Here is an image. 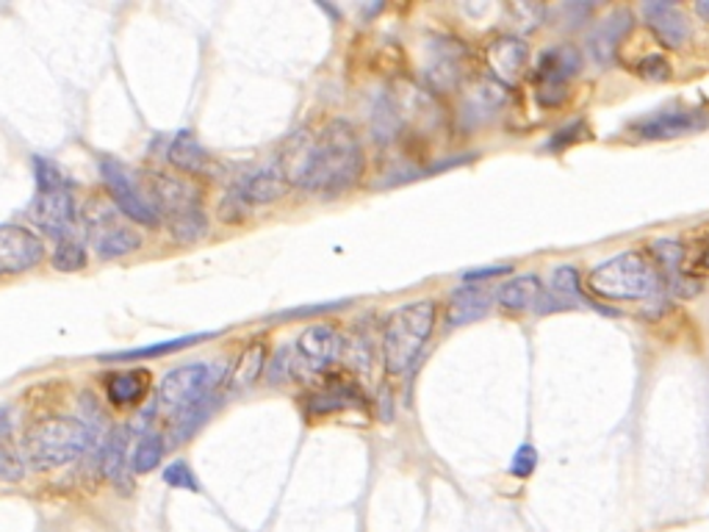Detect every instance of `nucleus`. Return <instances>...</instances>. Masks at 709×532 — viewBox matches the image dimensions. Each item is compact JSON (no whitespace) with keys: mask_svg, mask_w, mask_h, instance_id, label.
Masks as SVG:
<instances>
[{"mask_svg":"<svg viewBox=\"0 0 709 532\" xmlns=\"http://www.w3.org/2000/svg\"><path fill=\"white\" fill-rule=\"evenodd\" d=\"M263 369H266V347H263L261 342H256L241 352L239 363H236V369L231 372L233 392L250 388L258 378H263Z\"/></svg>","mask_w":709,"mask_h":532,"instance_id":"29","label":"nucleus"},{"mask_svg":"<svg viewBox=\"0 0 709 532\" xmlns=\"http://www.w3.org/2000/svg\"><path fill=\"white\" fill-rule=\"evenodd\" d=\"M45 261V242L14 222L0 225V275H20Z\"/></svg>","mask_w":709,"mask_h":532,"instance_id":"15","label":"nucleus"},{"mask_svg":"<svg viewBox=\"0 0 709 532\" xmlns=\"http://www.w3.org/2000/svg\"><path fill=\"white\" fill-rule=\"evenodd\" d=\"M540 292H544V281L538 275H515L508 283H501L499 292H496V302L505 311L521 313L535 308Z\"/></svg>","mask_w":709,"mask_h":532,"instance_id":"25","label":"nucleus"},{"mask_svg":"<svg viewBox=\"0 0 709 532\" xmlns=\"http://www.w3.org/2000/svg\"><path fill=\"white\" fill-rule=\"evenodd\" d=\"M709 128V111L704 106L673 103L666 109L648 111L630 123V134L640 141H666L679 136L701 134Z\"/></svg>","mask_w":709,"mask_h":532,"instance_id":"12","label":"nucleus"},{"mask_svg":"<svg viewBox=\"0 0 709 532\" xmlns=\"http://www.w3.org/2000/svg\"><path fill=\"white\" fill-rule=\"evenodd\" d=\"M435 317H438V308L433 300H416L394 308L386 331H383V363L391 378H399L416 363L424 344L435 331Z\"/></svg>","mask_w":709,"mask_h":532,"instance_id":"5","label":"nucleus"},{"mask_svg":"<svg viewBox=\"0 0 709 532\" xmlns=\"http://www.w3.org/2000/svg\"><path fill=\"white\" fill-rule=\"evenodd\" d=\"M632 28H635V12H632V9H615V12H610L587 34V55H590L599 67H610L612 59H615L618 45H621V39H624Z\"/></svg>","mask_w":709,"mask_h":532,"instance_id":"19","label":"nucleus"},{"mask_svg":"<svg viewBox=\"0 0 709 532\" xmlns=\"http://www.w3.org/2000/svg\"><path fill=\"white\" fill-rule=\"evenodd\" d=\"M369 397L349 374L327 372L322 374V386L311 388L302 397V410L308 419H324L333 413H349V410H366Z\"/></svg>","mask_w":709,"mask_h":532,"instance_id":"13","label":"nucleus"},{"mask_svg":"<svg viewBox=\"0 0 709 532\" xmlns=\"http://www.w3.org/2000/svg\"><path fill=\"white\" fill-rule=\"evenodd\" d=\"M166 161L175 166L177 172L184 175H209L214 170V159L206 147L197 141V136L191 131H177L170 139V147H166Z\"/></svg>","mask_w":709,"mask_h":532,"instance_id":"23","label":"nucleus"},{"mask_svg":"<svg viewBox=\"0 0 709 532\" xmlns=\"http://www.w3.org/2000/svg\"><path fill=\"white\" fill-rule=\"evenodd\" d=\"M698 267L709 272V239L704 242V250H701V256H698Z\"/></svg>","mask_w":709,"mask_h":532,"instance_id":"40","label":"nucleus"},{"mask_svg":"<svg viewBox=\"0 0 709 532\" xmlns=\"http://www.w3.org/2000/svg\"><path fill=\"white\" fill-rule=\"evenodd\" d=\"M37 195L32 200V222L50 239H70L78 225V200L75 184L59 170V164L45 156L34 159Z\"/></svg>","mask_w":709,"mask_h":532,"instance_id":"4","label":"nucleus"},{"mask_svg":"<svg viewBox=\"0 0 709 532\" xmlns=\"http://www.w3.org/2000/svg\"><path fill=\"white\" fill-rule=\"evenodd\" d=\"M286 177H283L277 161L250 166V170L233 177V184L227 186V195L220 206V216L225 222H231V225H239V222L247 220V214L252 209L281 200L286 195Z\"/></svg>","mask_w":709,"mask_h":532,"instance_id":"8","label":"nucleus"},{"mask_svg":"<svg viewBox=\"0 0 709 532\" xmlns=\"http://www.w3.org/2000/svg\"><path fill=\"white\" fill-rule=\"evenodd\" d=\"M469 73V48L458 37L435 34L424 42L422 78L433 95L458 92Z\"/></svg>","mask_w":709,"mask_h":532,"instance_id":"11","label":"nucleus"},{"mask_svg":"<svg viewBox=\"0 0 709 532\" xmlns=\"http://www.w3.org/2000/svg\"><path fill=\"white\" fill-rule=\"evenodd\" d=\"M98 170H100V177H103V186L109 189L114 209L120 211L125 220L145 227L161 225V214L159 209H156L153 197H150V191H147L139 181H136V175L123 164V161L103 156V159L98 161Z\"/></svg>","mask_w":709,"mask_h":532,"instance_id":"10","label":"nucleus"},{"mask_svg":"<svg viewBox=\"0 0 709 532\" xmlns=\"http://www.w3.org/2000/svg\"><path fill=\"white\" fill-rule=\"evenodd\" d=\"M275 161L288 186L322 197L349 191L366 170L363 141L347 120L294 134Z\"/></svg>","mask_w":709,"mask_h":532,"instance_id":"1","label":"nucleus"},{"mask_svg":"<svg viewBox=\"0 0 709 532\" xmlns=\"http://www.w3.org/2000/svg\"><path fill=\"white\" fill-rule=\"evenodd\" d=\"M580 70L582 53L574 45H551L538 55V64L532 70V81H535V86H571Z\"/></svg>","mask_w":709,"mask_h":532,"instance_id":"20","label":"nucleus"},{"mask_svg":"<svg viewBox=\"0 0 709 532\" xmlns=\"http://www.w3.org/2000/svg\"><path fill=\"white\" fill-rule=\"evenodd\" d=\"M297 378L306 374H327L344 355V338L331 324H311L291 344Z\"/></svg>","mask_w":709,"mask_h":532,"instance_id":"14","label":"nucleus"},{"mask_svg":"<svg viewBox=\"0 0 709 532\" xmlns=\"http://www.w3.org/2000/svg\"><path fill=\"white\" fill-rule=\"evenodd\" d=\"M153 374L147 369H120L105 374V397L114 408H139L153 386Z\"/></svg>","mask_w":709,"mask_h":532,"instance_id":"22","label":"nucleus"},{"mask_svg":"<svg viewBox=\"0 0 709 532\" xmlns=\"http://www.w3.org/2000/svg\"><path fill=\"white\" fill-rule=\"evenodd\" d=\"M513 272V263H494V267H477V270H469L463 272V281L465 283H480L483 286L485 281H494V277H505Z\"/></svg>","mask_w":709,"mask_h":532,"instance_id":"38","label":"nucleus"},{"mask_svg":"<svg viewBox=\"0 0 709 532\" xmlns=\"http://www.w3.org/2000/svg\"><path fill=\"white\" fill-rule=\"evenodd\" d=\"M696 12L701 14L704 20H709V3H696Z\"/></svg>","mask_w":709,"mask_h":532,"instance_id":"41","label":"nucleus"},{"mask_svg":"<svg viewBox=\"0 0 709 532\" xmlns=\"http://www.w3.org/2000/svg\"><path fill=\"white\" fill-rule=\"evenodd\" d=\"M635 75H640L643 81H651V84H662V81H668L671 78V62H668L666 55H660V53H648V55H643L640 62L635 64Z\"/></svg>","mask_w":709,"mask_h":532,"instance_id":"36","label":"nucleus"},{"mask_svg":"<svg viewBox=\"0 0 709 532\" xmlns=\"http://www.w3.org/2000/svg\"><path fill=\"white\" fill-rule=\"evenodd\" d=\"M206 338H214V333H191V336L170 338V342H159V344H147V347L125 349V352H109V355H100V361L128 363V361H145V358H161V355L181 352V349L195 347V344L206 342Z\"/></svg>","mask_w":709,"mask_h":532,"instance_id":"26","label":"nucleus"},{"mask_svg":"<svg viewBox=\"0 0 709 532\" xmlns=\"http://www.w3.org/2000/svg\"><path fill=\"white\" fill-rule=\"evenodd\" d=\"M166 455V438L156 430H147V433L139 435L136 441L134 455H130V474H147L153 471L156 466H161Z\"/></svg>","mask_w":709,"mask_h":532,"instance_id":"28","label":"nucleus"},{"mask_svg":"<svg viewBox=\"0 0 709 532\" xmlns=\"http://www.w3.org/2000/svg\"><path fill=\"white\" fill-rule=\"evenodd\" d=\"M95 430L75 417H53L23 435L25 460L34 469H62L92 447Z\"/></svg>","mask_w":709,"mask_h":532,"instance_id":"6","label":"nucleus"},{"mask_svg":"<svg viewBox=\"0 0 709 532\" xmlns=\"http://www.w3.org/2000/svg\"><path fill=\"white\" fill-rule=\"evenodd\" d=\"M490 311V294L488 288L480 286V283H465V286H458L449 297V311L447 319L449 324H469L477 322V319L488 317Z\"/></svg>","mask_w":709,"mask_h":532,"instance_id":"24","label":"nucleus"},{"mask_svg":"<svg viewBox=\"0 0 709 532\" xmlns=\"http://www.w3.org/2000/svg\"><path fill=\"white\" fill-rule=\"evenodd\" d=\"M164 483L175 491H189V494H200L202 485L200 480L195 478V471L186 460H172L164 469Z\"/></svg>","mask_w":709,"mask_h":532,"instance_id":"35","label":"nucleus"},{"mask_svg":"<svg viewBox=\"0 0 709 532\" xmlns=\"http://www.w3.org/2000/svg\"><path fill=\"white\" fill-rule=\"evenodd\" d=\"M150 197L159 209L161 222H166L181 245H191L200 236H206V211H202L200 189L191 184L189 177L166 175V172H153L150 175Z\"/></svg>","mask_w":709,"mask_h":532,"instance_id":"7","label":"nucleus"},{"mask_svg":"<svg viewBox=\"0 0 709 532\" xmlns=\"http://www.w3.org/2000/svg\"><path fill=\"white\" fill-rule=\"evenodd\" d=\"M585 139H590V125H587L585 120H574V123L557 128L555 134L546 139L544 150L546 153H565V150H571V147Z\"/></svg>","mask_w":709,"mask_h":532,"instance_id":"32","label":"nucleus"},{"mask_svg":"<svg viewBox=\"0 0 709 532\" xmlns=\"http://www.w3.org/2000/svg\"><path fill=\"white\" fill-rule=\"evenodd\" d=\"M84 231L86 242L92 247L100 261H116L141 247V236L125 220L120 211L103 197H92L84 209Z\"/></svg>","mask_w":709,"mask_h":532,"instance_id":"9","label":"nucleus"},{"mask_svg":"<svg viewBox=\"0 0 709 532\" xmlns=\"http://www.w3.org/2000/svg\"><path fill=\"white\" fill-rule=\"evenodd\" d=\"M643 23L648 25V32L655 34L657 42L668 50L685 48L691 39V20L685 17V12L676 3L668 0H648L643 3Z\"/></svg>","mask_w":709,"mask_h":532,"instance_id":"17","label":"nucleus"},{"mask_svg":"<svg viewBox=\"0 0 709 532\" xmlns=\"http://www.w3.org/2000/svg\"><path fill=\"white\" fill-rule=\"evenodd\" d=\"M125 441H128V433L125 430H114L109 435V441L98 449V469L105 480H120V474H123Z\"/></svg>","mask_w":709,"mask_h":532,"instance_id":"30","label":"nucleus"},{"mask_svg":"<svg viewBox=\"0 0 709 532\" xmlns=\"http://www.w3.org/2000/svg\"><path fill=\"white\" fill-rule=\"evenodd\" d=\"M23 478V460L14 458L3 444H0V480H20Z\"/></svg>","mask_w":709,"mask_h":532,"instance_id":"39","label":"nucleus"},{"mask_svg":"<svg viewBox=\"0 0 709 532\" xmlns=\"http://www.w3.org/2000/svg\"><path fill=\"white\" fill-rule=\"evenodd\" d=\"M508 89L494 78H480L477 84L469 86L460 95V109H458V125L463 131H477L483 125H488L499 109L505 106Z\"/></svg>","mask_w":709,"mask_h":532,"instance_id":"16","label":"nucleus"},{"mask_svg":"<svg viewBox=\"0 0 709 532\" xmlns=\"http://www.w3.org/2000/svg\"><path fill=\"white\" fill-rule=\"evenodd\" d=\"M526 59H530V48H526L524 39L519 37H496L494 42H488L485 48V64L490 70V78L499 81L505 89H513L521 81L526 70Z\"/></svg>","mask_w":709,"mask_h":532,"instance_id":"18","label":"nucleus"},{"mask_svg":"<svg viewBox=\"0 0 709 532\" xmlns=\"http://www.w3.org/2000/svg\"><path fill=\"white\" fill-rule=\"evenodd\" d=\"M86 247L80 245L75 236L70 239H59L53 247V256H50V263H53L59 272H78L86 267Z\"/></svg>","mask_w":709,"mask_h":532,"instance_id":"31","label":"nucleus"},{"mask_svg":"<svg viewBox=\"0 0 709 532\" xmlns=\"http://www.w3.org/2000/svg\"><path fill=\"white\" fill-rule=\"evenodd\" d=\"M263 378L270 386H281V383H288V380L297 378V361H294V349L291 347H281L275 355H272V361L266 363L263 369Z\"/></svg>","mask_w":709,"mask_h":532,"instance_id":"34","label":"nucleus"},{"mask_svg":"<svg viewBox=\"0 0 709 532\" xmlns=\"http://www.w3.org/2000/svg\"><path fill=\"white\" fill-rule=\"evenodd\" d=\"M405 125V116L391 98H380L372 111V136L377 145H391Z\"/></svg>","mask_w":709,"mask_h":532,"instance_id":"27","label":"nucleus"},{"mask_svg":"<svg viewBox=\"0 0 709 532\" xmlns=\"http://www.w3.org/2000/svg\"><path fill=\"white\" fill-rule=\"evenodd\" d=\"M585 286L587 294L599 300L643 302L666 288V277L651 258L637 250H626L596 263L594 270L587 272Z\"/></svg>","mask_w":709,"mask_h":532,"instance_id":"3","label":"nucleus"},{"mask_svg":"<svg viewBox=\"0 0 709 532\" xmlns=\"http://www.w3.org/2000/svg\"><path fill=\"white\" fill-rule=\"evenodd\" d=\"M651 256H655L657 270L668 272V275H679L682 261H685V245L673 239H657L651 242Z\"/></svg>","mask_w":709,"mask_h":532,"instance_id":"33","label":"nucleus"},{"mask_svg":"<svg viewBox=\"0 0 709 532\" xmlns=\"http://www.w3.org/2000/svg\"><path fill=\"white\" fill-rule=\"evenodd\" d=\"M538 460H540L538 449L532 447L530 441H524V444H521V447L513 453V458H510V466H508L510 478H515V480L532 478V474H535V469H538Z\"/></svg>","mask_w":709,"mask_h":532,"instance_id":"37","label":"nucleus"},{"mask_svg":"<svg viewBox=\"0 0 709 532\" xmlns=\"http://www.w3.org/2000/svg\"><path fill=\"white\" fill-rule=\"evenodd\" d=\"M549 292L560 300V306H563L565 311L580 306H590L594 311L605 313V317H621L615 308L601 306V302L594 300L590 294H585V283H582V275L574 263H560V267H555V272H551L549 277Z\"/></svg>","mask_w":709,"mask_h":532,"instance_id":"21","label":"nucleus"},{"mask_svg":"<svg viewBox=\"0 0 709 532\" xmlns=\"http://www.w3.org/2000/svg\"><path fill=\"white\" fill-rule=\"evenodd\" d=\"M227 372L222 363L195 361L172 369L161 378L159 386V410L172 417V441L184 444L202 424L214 417V410L222 403V383Z\"/></svg>","mask_w":709,"mask_h":532,"instance_id":"2","label":"nucleus"}]
</instances>
